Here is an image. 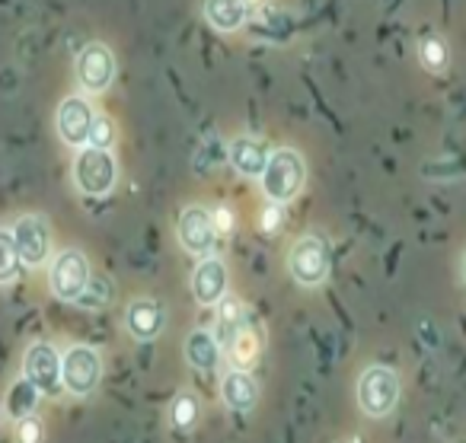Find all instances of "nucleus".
<instances>
[{"mask_svg": "<svg viewBox=\"0 0 466 443\" xmlns=\"http://www.w3.org/2000/svg\"><path fill=\"white\" fill-rule=\"evenodd\" d=\"M262 195H266L272 205H288L300 195L307 182V166L300 150L294 147H279L268 156V166L262 173Z\"/></svg>", "mask_w": 466, "mask_h": 443, "instance_id": "1", "label": "nucleus"}, {"mask_svg": "<svg viewBox=\"0 0 466 443\" xmlns=\"http://www.w3.org/2000/svg\"><path fill=\"white\" fill-rule=\"evenodd\" d=\"M400 402V377L393 367L374 364L358 379V405L368 418H387Z\"/></svg>", "mask_w": 466, "mask_h": 443, "instance_id": "2", "label": "nucleus"}, {"mask_svg": "<svg viewBox=\"0 0 466 443\" xmlns=\"http://www.w3.org/2000/svg\"><path fill=\"white\" fill-rule=\"evenodd\" d=\"M23 377L42 389V396L65 392V354L52 341H33L23 354Z\"/></svg>", "mask_w": 466, "mask_h": 443, "instance_id": "3", "label": "nucleus"}, {"mask_svg": "<svg viewBox=\"0 0 466 443\" xmlns=\"http://www.w3.org/2000/svg\"><path fill=\"white\" fill-rule=\"evenodd\" d=\"M93 284L90 277V262L80 249H65L55 256L52 268H48V287L58 300L77 303L86 294V287Z\"/></svg>", "mask_w": 466, "mask_h": 443, "instance_id": "4", "label": "nucleus"}, {"mask_svg": "<svg viewBox=\"0 0 466 443\" xmlns=\"http://www.w3.org/2000/svg\"><path fill=\"white\" fill-rule=\"evenodd\" d=\"M74 182L84 195H109L118 182V163L112 156V150H80L77 160H74Z\"/></svg>", "mask_w": 466, "mask_h": 443, "instance_id": "5", "label": "nucleus"}, {"mask_svg": "<svg viewBox=\"0 0 466 443\" xmlns=\"http://www.w3.org/2000/svg\"><path fill=\"white\" fill-rule=\"evenodd\" d=\"M288 271L300 287H317L329 275V246L323 237H300L288 256Z\"/></svg>", "mask_w": 466, "mask_h": 443, "instance_id": "6", "label": "nucleus"}, {"mask_svg": "<svg viewBox=\"0 0 466 443\" xmlns=\"http://www.w3.org/2000/svg\"><path fill=\"white\" fill-rule=\"evenodd\" d=\"M16 239V252H20V262L26 268H39L52 256V227L42 214H23L16 217V224L10 227Z\"/></svg>", "mask_w": 466, "mask_h": 443, "instance_id": "7", "label": "nucleus"}, {"mask_svg": "<svg viewBox=\"0 0 466 443\" xmlns=\"http://www.w3.org/2000/svg\"><path fill=\"white\" fill-rule=\"evenodd\" d=\"M103 377L99 351L90 345H71L65 351V392L71 396H90Z\"/></svg>", "mask_w": 466, "mask_h": 443, "instance_id": "8", "label": "nucleus"}, {"mask_svg": "<svg viewBox=\"0 0 466 443\" xmlns=\"http://www.w3.org/2000/svg\"><path fill=\"white\" fill-rule=\"evenodd\" d=\"M176 237H179V246L188 252V256H198V258H208L218 243V230H214V220H211V211L201 205H192L179 214L176 220Z\"/></svg>", "mask_w": 466, "mask_h": 443, "instance_id": "9", "label": "nucleus"}, {"mask_svg": "<svg viewBox=\"0 0 466 443\" xmlns=\"http://www.w3.org/2000/svg\"><path fill=\"white\" fill-rule=\"evenodd\" d=\"M58 135L67 147H77L86 150L90 147V135H93V125H96V112H93L90 99L84 96H67L65 103L58 106Z\"/></svg>", "mask_w": 466, "mask_h": 443, "instance_id": "10", "label": "nucleus"}, {"mask_svg": "<svg viewBox=\"0 0 466 443\" xmlns=\"http://www.w3.org/2000/svg\"><path fill=\"white\" fill-rule=\"evenodd\" d=\"M77 80L86 93L109 90L112 80H116V55L103 42L84 45V52L77 55Z\"/></svg>", "mask_w": 466, "mask_h": 443, "instance_id": "11", "label": "nucleus"}, {"mask_svg": "<svg viewBox=\"0 0 466 443\" xmlns=\"http://www.w3.org/2000/svg\"><path fill=\"white\" fill-rule=\"evenodd\" d=\"M218 341H220V347H224L227 360H230L237 370L256 364L262 354V332L256 326H249V322H243V326H237V328H220Z\"/></svg>", "mask_w": 466, "mask_h": 443, "instance_id": "12", "label": "nucleus"}, {"mask_svg": "<svg viewBox=\"0 0 466 443\" xmlns=\"http://www.w3.org/2000/svg\"><path fill=\"white\" fill-rule=\"evenodd\" d=\"M192 297L201 303V307H218L227 297V265L224 258L208 256L195 265L192 275Z\"/></svg>", "mask_w": 466, "mask_h": 443, "instance_id": "13", "label": "nucleus"}, {"mask_svg": "<svg viewBox=\"0 0 466 443\" xmlns=\"http://www.w3.org/2000/svg\"><path fill=\"white\" fill-rule=\"evenodd\" d=\"M268 156H272V150L266 147V141H259L253 135H243L230 144V166L240 176H247V179H262Z\"/></svg>", "mask_w": 466, "mask_h": 443, "instance_id": "14", "label": "nucleus"}, {"mask_svg": "<svg viewBox=\"0 0 466 443\" xmlns=\"http://www.w3.org/2000/svg\"><path fill=\"white\" fill-rule=\"evenodd\" d=\"M220 398L230 411H249L259 402V383L249 370H227L220 377Z\"/></svg>", "mask_w": 466, "mask_h": 443, "instance_id": "15", "label": "nucleus"}, {"mask_svg": "<svg viewBox=\"0 0 466 443\" xmlns=\"http://www.w3.org/2000/svg\"><path fill=\"white\" fill-rule=\"evenodd\" d=\"M125 328L135 341H154L167 328V313L154 300H135L125 313Z\"/></svg>", "mask_w": 466, "mask_h": 443, "instance_id": "16", "label": "nucleus"}, {"mask_svg": "<svg viewBox=\"0 0 466 443\" xmlns=\"http://www.w3.org/2000/svg\"><path fill=\"white\" fill-rule=\"evenodd\" d=\"M220 354H224V347H220L218 335L208 332V328H195V332L186 338V360H188V364H192L198 373L218 370Z\"/></svg>", "mask_w": 466, "mask_h": 443, "instance_id": "17", "label": "nucleus"}, {"mask_svg": "<svg viewBox=\"0 0 466 443\" xmlns=\"http://www.w3.org/2000/svg\"><path fill=\"white\" fill-rule=\"evenodd\" d=\"M247 4L240 0H211L205 4V16L218 33H237L247 23Z\"/></svg>", "mask_w": 466, "mask_h": 443, "instance_id": "18", "label": "nucleus"}, {"mask_svg": "<svg viewBox=\"0 0 466 443\" xmlns=\"http://www.w3.org/2000/svg\"><path fill=\"white\" fill-rule=\"evenodd\" d=\"M39 398H42L39 386L29 383L26 377H20L7 392V415L14 418V421H23V418L35 415V408H39Z\"/></svg>", "mask_w": 466, "mask_h": 443, "instance_id": "19", "label": "nucleus"}, {"mask_svg": "<svg viewBox=\"0 0 466 443\" xmlns=\"http://www.w3.org/2000/svg\"><path fill=\"white\" fill-rule=\"evenodd\" d=\"M419 58H421V65L428 67V71H444L447 67V45H444V39L441 35H421V42H419Z\"/></svg>", "mask_w": 466, "mask_h": 443, "instance_id": "20", "label": "nucleus"}, {"mask_svg": "<svg viewBox=\"0 0 466 443\" xmlns=\"http://www.w3.org/2000/svg\"><path fill=\"white\" fill-rule=\"evenodd\" d=\"M198 398L192 392H182V396L173 398V408H169V418H173L176 430H188L195 421H198Z\"/></svg>", "mask_w": 466, "mask_h": 443, "instance_id": "21", "label": "nucleus"}, {"mask_svg": "<svg viewBox=\"0 0 466 443\" xmlns=\"http://www.w3.org/2000/svg\"><path fill=\"white\" fill-rule=\"evenodd\" d=\"M20 252H16V239L10 230H4V237H0V281L10 284L16 277V271H20Z\"/></svg>", "mask_w": 466, "mask_h": 443, "instance_id": "22", "label": "nucleus"}, {"mask_svg": "<svg viewBox=\"0 0 466 443\" xmlns=\"http://www.w3.org/2000/svg\"><path fill=\"white\" fill-rule=\"evenodd\" d=\"M218 316H220V328H237L247 322V307L240 300H233V297H224L218 303Z\"/></svg>", "mask_w": 466, "mask_h": 443, "instance_id": "23", "label": "nucleus"}, {"mask_svg": "<svg viewBox=\"0 0 466 443\" xmlns=\"http://www.w3.org/2000/svg\"><path fill=\"white\" fill-rule=\"evenodd\" d=\"M14 440L16 443H42V440H46V428H42L39 418L29 415V418H23V421H16Z\"/></svg>", "mask_w": 466, "mask_h": 443, "instance_id": "24", "label": "nucleus"}, {"mask_svg": "<svg viewBox=\"0 0 466 443\" xmlns=\"http://www.w3.org/2000/svg\"><path fill=\"white\" fill-rule=\"evenodd\" d=\"M112 141H116V125L109 118H99L93 125V135H90V147L93 150H112Z\"/></svg>", "mask_w": 466, "mask_h": 443, "instance_id": "25", "label": "nucleus"}, {"mask_svg": "<svg viewBox=\"0 0 466 443\" xmlns=\"http://www.w3.org/2000/svg\"><path fill=\"white\" fill-rule=\"evenodd\" d=\"M281 220H285L281 205H272V201H268V205L262 207V214H259V230L266 233V237H272V233L281 230Z\"/></svg>", "mask_w": 466, "mask_h": 443, "instance_id": "26", "label": "nucleus"}, {"mask_svg": "<svg viewBox=\"0 0 466 443\" xmlns=\"http://www.w3.org/2000/svg\"><path fill=\"white\" fill-rule=\"evenodd\" d=\"M211 220H214V230H218V237H230L233 230H237V214L230 211V207H214L211 211Z\"/></svg>", "mask_w": 466, "mask_h": 443, "instance_id": "27", "label": "nucleus"}, {"mask_svg": "<svg viewBox=\"0 0 466 443\" xmlns=\"http://www.w3.org/2000/svg\"><path fill=\"white\" fill-rule=\"evenodd\" d=\"M106 300H109V290H106L99 281H93L90 287H86V294L77 300V307H84V309H99Z\"/></svg>", "mask_w": 466, "mask_h": 443, "instance_id": "28", "label": "nucleus"}, {"mask_svg": "<svg viewBox=\"0 0 466 443\" xmlns=\"http://www.w3.org/2000/svg\"><path fill=\"white\" fill-rule=\"evenodd\" d=\"M463 281H466V256H463Z\"/></svg>", "mask_w": 466, "mask_h": 443, "instance_id": "29", "label": "nucleus"}]
</instances>
